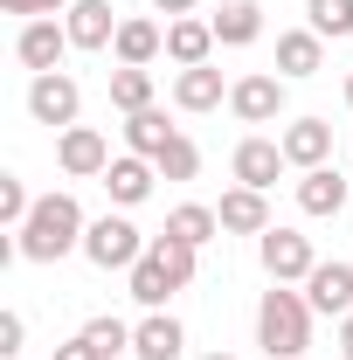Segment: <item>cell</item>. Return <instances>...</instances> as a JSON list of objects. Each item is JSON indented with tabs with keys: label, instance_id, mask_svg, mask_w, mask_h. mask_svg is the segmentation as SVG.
<instances>
[{
	"label": "cell",
	"instance_id": "cell-30",
	"mask_svg": "<svg viewBox=\"0 0 353 360\" xmlns=\"http://www.w3.org/2000/svg\"><path fill=\"white\" fill-rule=\"evenodd\" d=\"M28 215H35V201H28V187H21V180L7 174V180H0V222H14V229H21Z\"/></svg>",
	"mask_w": 353,
	"mask_h": 360
},
{
	"label": "cell",
	"instance_id": "cell-17",
	"mask_svg": "<svg viewBox=\"0 0 353 360\" xmlns=\"http://www.w3.org/2000/svg\"><path fill=\"white\" fill-rule=\"evenodd\" d=\"M257 35H264V7H257V0H229V7L215 14V42H229V49H250Z\"/></svg>",
	"mask_w": 353,
	"mask_h": 360
},
{
	"label": "cell",
	"instance_id": "cell-4",
	"mask_svg": "<svg viewBox=\"0 0 353 360\" xmlns=\"http://www.w3.org/2000/svg\"><path fill=\"white\" fill-rule=\"evenodd\" d=\"M264 270H270V284H298V277H312V270H319L312 236H298V229H264Z\"/></svg>",
	"mask_w": 353,
	"mask_h": 360
},
{
	"label": "cell",
	"instance_id": "cell-14",
	"mask_svg": "<svg viewBox=\"0 0 353 360\" xmlns=\"http://www.w3.org/2000/svg\"><path fill=\"white\" fill-rule=\"evenodd\" d=\"M222 229H236V236H264L270 229V208H264V194L257 187H236V194H222Z\"/></svg>",
	"mask_w": 353,
	"mask_h": 360
},
{
	"label": "cell",
	"instance_id": "cell-34",
	"mask_svg": "<svg viewBox=\"0 0 353 360\" xmlns=\"http://www.w3.org/2000/svg\"><path fill=\"white\" fill-rule=\"evenodd\" d=\"M153 7H160V14H174V21H180V14H187L194 0H153Z\"/></svg>",
	"mask_w": 353,
	"mask_h": 360
},
{
	"label": "cell",
	"instance_id": "cell-37",
	"mask_svg": "<svg viewBox=\"0 0 353 360\" xmlns=\"http://www.w3.org/2000/svg\"><path fill=\"white\" fill-rule=\"evenodd\" d=\"M347 104H353V77H347Z\"/></svg>",
	"mask_w": 353,
	"mask_h": 360
},
{
	"label": "cell",
	"instance_id": "cell-6",
	"mask_svg": "<svg viewBox=\"0 0 353 360\" xmlns=\"http://www.w3.org/2000/svg\"><path fill=\"white\" fill-rule=\"evenodd\" d=\"M305 305H312V312H326V319H347L353 312V270L347 264H319L305 277Z\"/></svg>",
	"mask_w": 353,
	"mask_h": 360
},
{
	"label": "cell",
	"instance_id": "cell-28",
	"mask_svg": "<svg viewBox=\"0 0 353 360\" xmlns=\"http://www.w3.org/2000/svg\"><path fill=\"white\" fill-rule=\"evenodd\" d=\"M84 340H90V347H97L104 360H111V354H125V347H132V326H125V319H90V326H84Z\"/></svg>",
	"mask_w": 353,
	"mask_h": 360
},
{
	"label": "cell",
	"instance_id": "cell-19",
	"mask_svg": "<svg viewBox=\"0 0 353 360\" xmlns=\"http://www.w3.org/2000/svg\"><path fill=\"white\" fill-rule=\"evenodd\" d=\"M104 187H111V201H125V208H139V201H146V194H153V167H146V160H111V167H104Z\"/></svg>",
	"mask_w": 353,
	"mask_h": 360
},
{
	"label": "cell",
	"instance_id": "cell-18",
	"mask_svg": "<svg viewBox=\"0 0 353 360\" xmlns=\"http://www.w3.org/2000/svg\"><path fill=\"white\" fill-rule=\"evenodd\" d=\"M326 35H312V28H298V35H277V70L284 77H319V63H326Z\"/></svg>",
	"mask_w": 353,
	"mask_h": 360
},
{
	"label": "cell",
	"instance_id": "cell-7",
	"mask_svg": "<svg viewBox=\"0 0 353 360\" xmlns=\"http://www.w3.org/2000/svg\"><path fill=\"white\" fill-rule=\"evenodd\" d=\"M63 28H70V42H77V49H111L125 21H111V0H77Z\"/></svg>",
	"mask_w": 353,
	"mask_h": 360
},
{
	"label": "cell",
	"instance_id": "cell-32",
	"mask_svg": "<svg viewBox=\"0 0 353 360\" xmlns=\"http://www.w3.org/2000/svg\"><path fill=\"white\" fill-rule=\"evenodd\" d=\"M21 340H28L21 312H0V354H21Z\"/></svg>",
	"mask_w": 353,
	"mask_h": 360
},
{
	"label": "cell",
	"instance_id": "cell-16",
	"mask_svg": "<svg viewBox=\"0 0 353 360\" xmlns=\"http://www.w3.org/2000/svg\"><path fill=\"white\" fill-rule=\"evenodd\" d=\"M125 139H132L139 160H160V153H167L180 132L167 125V111H153V104H146V111H132V118H125Z\"/></svg>",
	"mask_w": 353,
	"mask_h": 360
},
{
	"label": "cell",
	"instance_id": "cell-3",
	"mask_svg": "<svg viewBox=\"0 0 353 360\" xmlns=\"http://www.w3.org/2000/svg\"><path fill=\"white\" fill-rule=\"evenodd\" d=\"M84 257L97 270H132L139 257H146V236H139L132 222H118V215H104V222L84 229Z\"/></svg>",
	"mask_w": 353,
	"mask_h": 360
},
{
	"label": "cell",
	"instance_id": "cell-21",
	"mask_svg": "<svg viewBox=\"0 0 353 360\" xmlns=\"http://www.w3.org/2000/svg\"><path fill=\"white\" fill-rule=\"evenodd\" d=\"M111 49H118V63H132V70H146V63H153V56L167 49V28H153V21H125Z\"/></svg>",
	"mask_w": 353,
	"mask_h": 360
},
{
	"label": "cell",
	"instance_id": "cell-23",
	"mask_svg": "<svg viewBox=\"0 0 353 360\" xmlns=\"http://www.w3.org/2000/svg\"><path fill=\"white\" fill-rule=\"evenodd\" d=\"M174 291H180V284L167 277V270H160V257H153V243H146V257L132 264V298H139V305H153V312H160V305H167Z\"/></svg>",
	"mask_w": 353,
	"mask_h": 360
},
{
	"label": "cell",
	"instance_id": "cell-5",
	"mask_svg": "<svg viewBox=\"0 0 353 360\" xmlns=\"http://www.w3.org/2000/svg\"><path fill=\"white\" fill-rule=\"evenodd\" d=\"M77 104H84V90H77V77H63V70H49V77L28 84L35 125H77Z\"/></svg>",
	"mask_w": 353,
	"mask_h": 360
},
{
	"label": "cell",
	"instance_id": "cell-22",
	"mask_svg": "<svg viewBox=\"0 0 353 360\" xmlns=\"http://www.w3.org/2000/svg\"><path fill=\"white\" fill-rule=\"evenodd\" d=\"M132 354H139V360H174V354H180V326H174L167 312H153L146 326H132Z\"/></svg>",
	"mask_w": 353,
	"mask_h": 360
},
{
	"label": "cell",
	"instance_id": "cell-10",
	"mask_svg": "<svg viewBox=\"0 0 353 360\" xmlns=\"http://www.w3.org/2000/svg\"><path fill=\"white\" fill-rule=\"evenodd\" d=\"M14 49H21V63H28L35 77H49V70L63 63V49H77V42H70V28H56V21H28Z\"/></svg>",
	"mask_w": 353,
	"mask_h": 360
},
{
	"label": "cell",
	"instance_id": "cell-31",
	"mask_svg": "<svg viewBox=\"0 0 353 360\" xmlns=\"http://www.w3.org/2000/svg\"><path fill=\"white\" fill-rule=\"evenodd\" d=\"M0 7H7V14H35V21H49V14H56V7H63V14H70V7H77V0H0Z\"/></svg>",
	"mask_w": 353,
	"mask_h": 360
},
{
	"label": "cell",
	"instance_id": "cell-24",
	"mask_svg": "<svg viewBox=\"0 0 353 360\" xmlns=\"http://www.w3.org/2000/svg\"><path fill=\"white\" fill-rule=\"evenodd\" d=\"M111 104L132 118V111H146L153 104V70H132V63H118L111 70Z\"/></svg>",
	"mask_w": 353,
	"mask_h": 360
},
{
	"label": "cell",
	"instance_id": "cell-13",
	"mask_svg": "<svg viewBox=\"0 0 353 360\" xmlns=\"http://www.w3.org/2000/svg\"><path fill=\"white\" fill-rule=\"evenodd\" d=\"M298 208H305V215H340V208H347V180H340V167H312V174L298 180Z\"/></svg>",
	"mask_w": 353,
	"mask_h": 360
},
{
	"label": "cell",
	"instance_id": "cell-8",
	"mask_svg": "<svg viewBox=\"0 0 353 360\" xmlns=\"http://www.w3.org/2000/svg\"><path fill=\"white\" fill-rule=\"evenodd\" d=\"M229 104H236L243 125H270V118L284 111V84H277V77H243V84L229 90Z\"/></svg>",
	"mask_w": 353,
	"mask_h": 360
},
{
	"label": "cell",
	"instance_id": "cell-27",
	"mask_svg": "<svg viewBox=\"0 0 353 360\" xmlns=\"http://www.w3.org/2000/svg\"><path fill=\"white\" fill-rule=\"evenodd\" d=\"M312 35H353V0H312Z\"/></svg>",
	"mask_w": 353,
	"mask_h": 360
},
{
	"label": "cell",
	"instance_id": "cell-12",
	"mask_svg": "<svg viewBox=\"0 0 353 360\" xmlns=\"http://www.w3.org/2000/svg\"><path fill=\"white\" fill-rule=\"evenodd\" d=\"M277 167H284V146H277V139H243V146H236V180H243V187H257V194L277 187Z\"/></svg>",
	"mask_w": 353,
	"mask_h": 360
},
{
	"label": "cell",
	"instance_id": "cell-35",
	"mask_svg": "<svg viewBox=\"0 0 353 360\" xmlns=\"http://www.w3.org/2000/svg\"><path fill=\"white\" fill-rule=\"evenodd\" d=\"M340 347H347V360H353V312L340 319Z\"/></svg>",
	"mask_w": 353,
	"mask_h": 360
},
{
	"label": "cell",
	"instance_id": "cell-15",
	"mask_svg": "<svg viewBox=\"0 0 353 360\" xmlns=\"http://www.w3.org/2000/svg\"><path fill=\"white\" fill-rule=\"evenodd\" d=\"M104 167H111V153H104V139L90 132V125H70V132H63V174H104Z\"/></svg>",
	"mask_w": 353,
	"mask_h": 360
},
{
	"label": "cell",
	"instance_id": "cell-36",
	"mask_svg": "<svg viewBox=\"0 0 353 360\" xmlns=\"http://www.w3.org/2000/svg\"><path fill=\"white\" fill-rule=\"evenodd\" d=\"M208 360H236V354H208Z\"/></svg>",
	"mask_w": 353,
	"mask_h": 360
},
{
	"label": "cell",
	"instance_id": "cell-29",
	"mask_svg": "<svg viewBox=\"0 0 353 360\" xmlns=\"http://www.w3.org/2000/svg\"><path fill=\"white\" fill-rule=\"evenodd\" d=\"M153 167H160V174H167V180H194V174H201V153H194L187 139H174V146H167V153H160Z\"/></svg>",
	"mask_w": 353,
	"mask_h": 360
},
{
	"label": "cell",
	"instance_id": "cell-25",
	"mask_svg": "<svg viewBox=\"0 0 353 360\" xmlns=\"http://www.w3.org/2000/svg\"><path fill=\"white\" fill-rule=\"evenodd\" d=\"M215 229H222V215H215V208H194V201L167 215V236H180V243H194V250H201V243H208Z\"/></svg>",
	"mask_w": 353,
	"mask_h": 360
},
{
	"label": "cell",
	"instance_id": "cell-1",
	"mask_svg": "<svg viewBox=\"0 0 353 360\" xmlns=\"http://www.w3.org/2000/svg\"><path fill=\"white\" fill-rule=\"evenodd\" d=\"M14 243H21V257H35V264L70 257V250L84 243V208H77V194H42L35 215L14 229Z\"/></svg>",
	"mask_w": 353,
	"mask_h": 360
},
{
	"label": "cell",
	"instance_id": "cell-11",
	"mask_svg": "<svg viewBox=\"0 0 353 360\" xmlns=\"http://www.w3.org/2000/svg\"><path fill=\"white\" fill-rule=\"evenodd\" d=\"M208 49H215V21H194V14L167 21V56H174L180 70H201V63H208Z\"/></svg>",
	"mask_w": 353,
	"mask_h": 360
},
{
	"label": "cell",
	"instance_id": "cell-20",
	"mask_svg": "<svg viewBox=\"0 0 353 360\" xmlns=\"http://www.w3.org/2000/svg\"><path fill=\"white\" fill-rule=\"evenodd\" d=\"M174 104L180 111H215L222 104V70H180V84H174Z\"/></svg>",
	"mask_w": 353,
	"mask_h": 360
},
{
	"label": "cell",
	"instance_id": "cell-26",
	"mask_svg": "<svg viewBox=\"0 0 353 360\" xmlns=\"http://www.w3.org/2000/svg\"><path fill=\"white\" fill-rule=\"evenodd\" d=\"M153 257H160V270L174 277V284H194V243H180V236H153Z\"/></svg>",
	"mask_w": 353,
	"mask_h": 360
},
{
	"label": "cell",
	"instance_id": "cell-2",
	"mask_svg": "<svg viewBox=\"0 0 353 360\" xmlns=\"http://www.w3.org/2000/svg\"><path fill=\"white\" fill-rule=\"evenodd\" d=\"M257 340H264L270 360H298L312 347V305L291 291V284L264 291V305H257Z\"/></svg>",
	"mask_w": 353,
	"mask_h": 360
},
{
	"label": "cell",
	"instance_id": "cell-9",
	"mask_svg": "<svg viewBox=\"0 0 353 360\" xmlns=\"http://www.w3.org/2000/svg\"><path fill=\"white\" fill-rule=\"evenodd\" d=\"M277 146H284V160H291V167H326V153H333V125H326V118H298V125H284V139H277Z\"/></svg>",
	"mask_w": 353,
	"mask_h": 360
},
{
	"label": "cell",
	"instance_id": "cell-33",
	"mask_svg": "<svg viewBox=\"0 0 353 360\" xmlns=\"http://www.w3.org/2000/svg\"><path fill=\"white\" fill-rule=\"evenodd\" d=\"M56 360H104V354H97V347H90L84 333H77V340H70V347H56Z\"/></svg>",
	"mask_w": 353,
	"mask_h": 360
}]
</instances>
